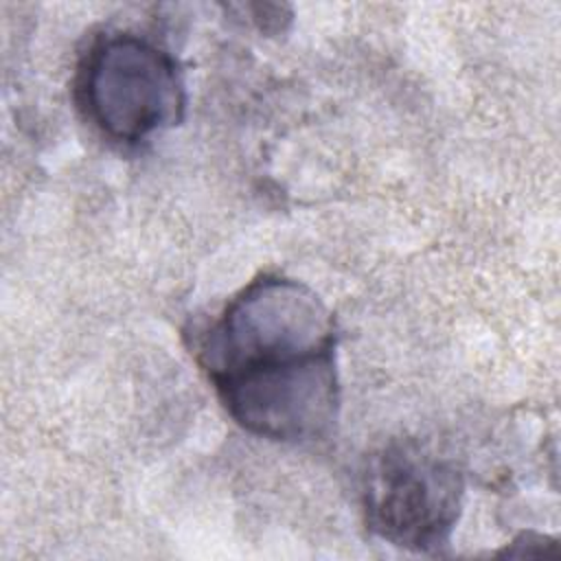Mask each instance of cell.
<instances>
[{
  "instance_id": "obj_1",
  "label": "cell",
  "mask_w": 561,
  "mask_h": 561,
  "mask_svg": "<svg viewBox=\"0 0 561 561\" xmlns=\"http://www.w3.org/2000/svg\"><path fill=\"white\" fill-rule=\"evenodd\" d=\"M199 362L228 414L272 440H313L337 416L335 322L307 285L263 274L208 327Z\"/></svg>"
},
{
  "instance_id": "obj_3",
  "label": "cell",
  "mask_w": 561,
  "mask_h": 561,
  "mask_svg": "<svg viewBox=\"0 0 561 561\" xmlns=\"http://www.w3.org/2000/svg\"><path fill=\"white\" fill-rule=\"evenodd\" d=\"M366 526L383 541L430 552L449 541L462 506V478L416 443H392L368 460L362 484Z\"/></svg>"
},
{
  "instance_id": "obj_2",
  "label": "cell",
  "mask_w": 561,
  "mask_h": 561,
  "mask_svg": "<svg viewBox=\"0 0 561 561\" xmlns=\"http://www.w3.org/2000/svg\"><path fill=\"white\" fill-rule=\"evenodd\" d=\"M79 103L110 140L138 142L175 125L184 83L173 57L153 42L116 33L94 42L79 66Z\"/></svg>"
}]
</instances>
